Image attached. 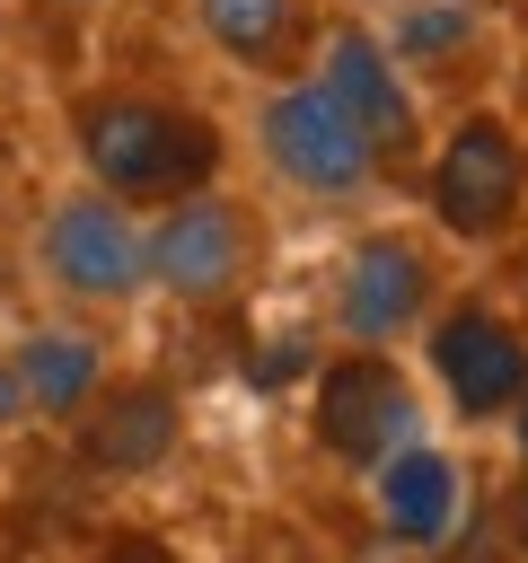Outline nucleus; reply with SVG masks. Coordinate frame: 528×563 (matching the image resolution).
I'll list each match as a JSON object with an SVG mask.
<instances>
[{"label":"nucleus","mask_w":528,"mask_h":563,"mask_svg":"<svg viewBox=\"0 0 528 563\" xmlns=\"http://www.w3.org/2000/svg\"><path fill=\"white\" fill-rule=\"evenodd\" d=\"M62 132H70L79 176L97 194H114L123 211H158L176 194H202L229 167L220 114H202L194 97H167V88H132V79L70 88Z\"/></svg>","instance_id":"nucleus-1"},{"label":"nucleus","mask_w":528,"mask_h":563,"mask_svg":"<svg viewBox=\"0 0 528 563\" xmlns=\"http://www.w3.org/2000/svg\"><path fill=\"white\" fill-rule=\"evenodd\" d=\"M422 211L458 246H502L528 220V132L502 106H466L422 158Z\"/></svg>","instance_id":"nucleus-2"},{"label":"nucleus","mask_w":528,"mask_h":563,"mask_svg":"<svg viewBox=\"0 0 528 563\" xmlns=\"http://www.w3.org/2000/svg\"><path fill=\"white\" fill-rule=\"evenodd\" d=\"M264 211L246 202V194H220V185H202V194H176V202H158L150 220H141V264H150V282L167 290V299H185V308H229V299H246L255 290V273H264Z\"/></svg>","instance_id":"nucleus-3"},{"label":"nucleus","mask_w":528,"mask_h":563,"mask_svg":"<svg viewBox=\"0 0 528 563\" xmlns=\"http://www.w3.org/2000/svg\"><path fill=\"white\" fill-rule=\"evenodd\" d=\"M299 70H308V79H317L352 123H361V141L378 150V167H387V176L422 158V88L396 70V53L378 44V26H370L361 9H326V18L308 26Z\"/></svg>","instance_id":"nucleus-4"},{"label":"nucleus","mask_w":528,"mask_h":563,"mask_svg":"<svg viewBox=\"0 0 528 563\" xmlns=\"http://www.w3.org/2000/svg\"><path fill=\"white\" fill-rule=\"evenodd\" d=\"M308 440L334 466H352V475L387 466L405 440H422V387H414V369L396 352H370V343L317 361L308 369Z\"/></svg>","instance_id":"nucleus-5"},{"label":"nucleus","mask_w":528,"mask_h":563,"mask_svg":"<svg viewBox=\"0 0 528 563\" xmlns=\"http://www.w3.org/2000/svg\"><path fill=\"white\" fill-rule=\"evenodd\" d=\"M255 150H264V167H273L290 194H317V202H352V194H370V185L387 176L378 150L361 141V123H352L308 70H290V79L264 88V106H255Z\"/></svg>","instance_id":"nucleus-6"},{"label":"nucleus","mask_w":528,"mask_h":563,"mask_svg":"<svg viewBox=\"0 0 528 563\" xmlns=\"http://www.w3.org/2000/svg\"><path fill=\"white\" fill-rule=\"evenodd\" d=\"M35 264L62 299L79 308H123L150 290V264H141V211H123L114 194L79 185L62 202H44V229H35Z\"/></svg>","instance_id":"nucleus-7"},{"label":"nucleus","mask_w":528,"mask_h":563,"mask_svg":"<svg viewBox=\"0 0 528 563\" xmlns=\"http://www.w3.org/2000/svg\"><path fill=\"white\" fill-rule=\"evenodd\" d=\"M422 361L431 387L449 396L458 422H502L528 396V334L493 308V299H449L422 317Z\"/></svg>","instance_id":"nucleus-8"},{"label":"nucleus","mask_w":528,"mask_h":563,"mask_svg":"<svg viewBox=\"0 0 528 563\" xmlns=\"http://www.w3.org/2000/svg\"><path fill=\"white\" fill-rule=\"evenodd\" d=\"M431 308H440V264H431V246H422L414 229H361L352 255H343V273H334V325H343V343L387 352V343H405Z\"/></svg>","instance_id":"nucleus-9"},{"label":"nucleus","mask_w":528,"mask_h":563,"mask_svg":"<svg viewBox=\"0 0 528 563\" xmlns=\"http://www.w3.org/2000/svg\"><path fill=\"white\" fill-rule=\"evenodd\" d=\"M176 440H185V396L150 369H132V378L106 369V387L70 413V449L88 475H158L176 457Z\"/></svg>","instance_id":"nucleus-10"},{"label":"nucleus","mask_w":528,"mask_h":563,"mask_svg":"<svg viewBox=\"0 0 528 563\" xmlns=\"http://www.w3.org/2000/svg\"><path fill=\"white\" fill-rule=\"evenodd\" d=\"M370 510H378V528L396 545L431 554V545H449L466 528V466L449 449H431V440H405L387 466H370Z\"/></svg>","instance_id":"nucleus-11"},{"label":"nucleus","mask_w":528,"mask_h":563,"mask_svg":"<svg viewBox=\"0 0 528 563\" xmlns=\"http://www.w3.org/2000/svg\"><path fill=\"white\" fill-rule=\"evenodd\" d=\"M185 9H194V35L229 70H255V79H290L317 26L308 0H185Z\"/></svg>","instance_id":"nucleus-12"},{"label":"nucleus","mask_w":528,"mask_h":563,"mask_svg":"<svg viewBox=\"0 0 528 563\" xmlns=\"http://www.w3.org/2000/svg\"><path fill=\"white\" fill-rule=\"evenodd\" d=\"M378 44L396 53V70L422 88V79H458L475 53H484V9L475 0H387V26Z\"/></svg>","instance_id":"nucleus-13"},{"label":"nucleus","mask_w":528,"mask_h":563,"mask_svg":"<svg viewBox=\"0 0 528 563\" xmlns=\"http://www.w3.org/2000/svg\"><path fill=\"white\" fill-rule=\"evenodd\" d=\"M9 369H18L26 413L70 422V413L106 387V343H97V334H79V325H35V334L9 352Z\"/></svg>","instance_id":"nucleus-14"},{"label":"nucleus","mask_w":528,"mask_h":563,"mask_svg":"<svg viewBox=\"0 0 528 563\" xmlns=\"http://www.w3.org/2000/svg\"><path fill=\"white\" fill-rule=\"evenodd\" d=\"M88 563H185V545L158 537V528H106V537L88 545Z\"/></svg>","instance_id":"nucleus-15"},{"label":"nucleus","mask_w":528,"mask_h":563,"mask_svg":"<svg viewBox=\"0 0 528 563\" xmlns=\"http://www.w3.org/2000/svg\"><path fill=\"white\" fill-rule=\"evenodd\" d=\"M299 369H317V352H308L299 334H282V343H264V361H255V387H290Z\"/></svg>","instance_id":"nucleus-16"},{"label":"nucleus","mask_w":528,"mask_h":563,"mask_svg":"<svg viewBox=\"0 0 528 563\" xmlns=\"http://www.w3.org/2000/svg\"><path fill=\"white\" fill-rule=\"evenodd\" d=\"M18 422H26V396H18V369L0 361V431H18Z\"/></svg>","instance_id":"nucleus-17"},{"label":"nucleus","mask_w":528,"mask_h":563,"mask_svg":"<svg viewBox=\"0 0 528 563\" xmlns=\"http://www.w3.org/2000/svg\"><path fill=\"white\" fill-rule=\"evenodd\" d=\"M502 519H510V537H519V554H528V466H519V484H510V501H502Z\"/></svg>","instance_id":"nucleus-18"},{"label":"nucleus","mask_w":528,"mask_h":563,"mask_svg":"<svg viewBox=\"0 0 528 563\" xmlns=\"http://www.w3.org/2000/svg\"><path fill=\"white\" fill-rule=\"evenodd\" d=\"M502 422H510V440H519V466H528V396H519V405H510Z\"/></svg>","instance_id":"nucleus-19"},{"label":"nucleus","mask_w":528,"mask_h":563,"mask_svg":"<svg viewBox=\"0 0 528 563\" xmlns=\"http://www.w3.org/2000/svg\"><path fill=\"white\" fill-rule=\"evenodd\" d=\"M334 9H378V0H334Z\"/></svg>","instance_id":"nucleus-20"},{"label":"nucleus","mask_w":528,"mask_h":563,"mask_svg":"<svg viewBox=\"0 0 528 563\" xmlns=\"http://www.w3.org/2000/svg\"><path fill=\"white\" fill-rule=\"evenodd\" d=\"M62 9H97V0H62Z\"/></svg>","instance_id":"nucleus-21"},{"label":"nucleus","mask_w":528,"mask_h":563,"mask_svg":"<svg viewBox=\"0 0 528 563\" xmlns=\"http://www.w3.org/2000/svg\"><path fill=\"white\" fill-rule=\"evenodd\" d=\"M475 9H493V0H475Z\"/></svg>","instance_id":"nucleus-22"}]
</instances>
